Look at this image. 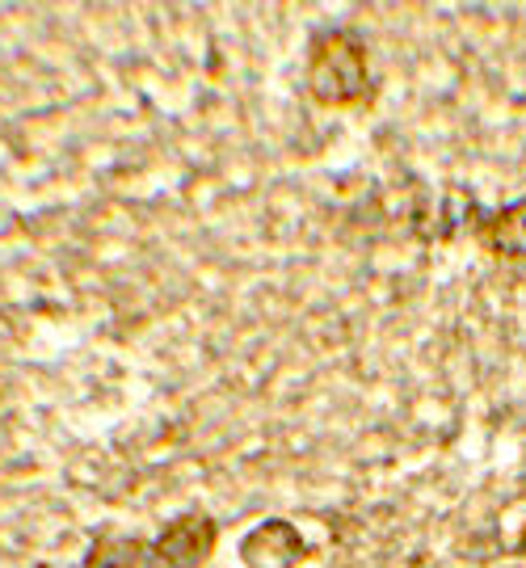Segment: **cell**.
<instances>
[{
	"instance_id": "cell-1",
	"label": "cell",
	"mask_w": 526,
	"mask_h": 568,
	"mask_svg": "<svg viewBox=\"0 0 526 568\" xmlns=\"http://www.w3.org/2000/svg\"><path fill=\"white\" fill-rule=\"evenodd\" d=\"M307 93L316 105L345 110V105H366L375 98L371 81V60H366V42L350 26H324L312 34L307 47Z\"/></svg>"
},
{
	"instance_id": "cell-2",
	"label": "cell",
	"mask_w": 526,
	"mask_h": 568,
	"mask_svg": "<svg viewBox=\"0 0 526 568\" xmlns=\"http://www.w3.org/2000/svg\"><path fill=\"white\" fill-rule=\"evenodd\" d=\"M215 544H220V523L211 514L203 509L178 514L156 539H148L143 568H203Z\"/></svg>"
},
{
	"instance_id": "cell-3",
	"label": "cell",
	"mask_w": 526,
	"mask_h": 568,
	"mask_svg": "<svg viewBox=\"0 0 526 568\" xmlns=\"http://www.w3.org/2000/svg\"><path fill=\"white\" fill-rule=\"evenodd\" d=\"M241 560L244 568H300L307 560V544L286 518H270L241 539Z\"/></svg>"
},
{
	"instance_id": "cell-4",
	"label": "cell",
	"mask_w": 526,
	"mask_h": 568,
	"mask_svg": "<svg viewBox=\"0 0 526 568\" xmlns=\"http://www.w3.org/2000/svg\"><path fill=\"white\" fill-rule=\"evenodd\" d=\"M467 232L481 241V248L497 253V257H526V199H514L497 211L472 206Z\"/></svg>"
},
{
	"instance_id": "cell-5",
	"label": "cell",
	"mask_w": 526,
	"mask_h": 568,
	"mask_svg": "<svg viewBox=\"0 0 526 568\" xmlns=\"http://www.w3.org/2000/svg\"><path fill=\"white\" fill-rule=\"evenodd\" d=\"M143 548L148 539L140 535H98L77 568H143Z\"/></svg>"
}]
</instances>
